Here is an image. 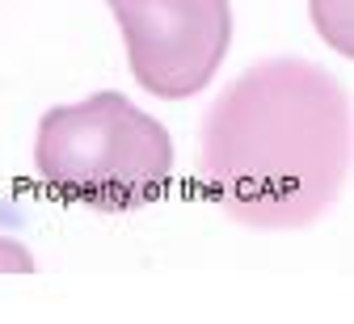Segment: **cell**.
<instances>
[{"mask_svg":"<svg viewBox=\"0 0 354 324\" xmlns=\"http://www.w3.org/2000/svg\"><path fill=\"white\" fill-rule=\"evenodd\" d=\"M198 173L245 227H308L350 177V97L308 59L245 68L203 118Z\"/></svg>","mask_w":354,"mask_h":324,"instance_id":"6da1fadb","label":"cell"},{"mask_svg":"<svg viewBox=\"0 0 354 324\" xmlns=\"http://www.w3.org/2000/svg\"><path fill=\"white\" fill-rule=\"evenodd\" d=\"M34 160L42 185L59 202L122 215L165 194L173 139L122 93H93L42 114Z\"/></svg>","mask_w":354,"mask_h":324,"instance_id":"7a4b0ae2","label":"cell"},{"mask_svg":"<svg viewBox=\"0 0 354 324\" xmlns=\"http://www.w3.org/2000/svg\"><path fill=\"white\" fill-rule=\"evenodd\" d=\"M106 5L122 30L131 72L152 97H194L228 55V0H106Z\"/></svg>","mask_w":354,"mask_h":324,"instance_id":"3957f363","label":"cell"},{"mask_svg":"<svg viewBox=\"0 0 354 324\" xmlns=\"http://www.w3.org/2000/svg\"><path fill=\"white\" fill-rule=\"evenodd\" d=\"M30 269H34L30 249L9 240V236H0V274H30Z\"/></svg>","mask_w":354,"mask_h":324,"instance_id":"277c9868","label":"cell"}]
</instances>
